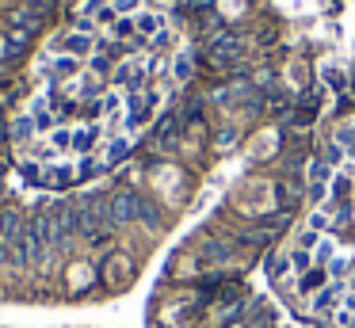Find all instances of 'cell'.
<instances>
[{"label": "cell", "instance_id": "cell-1", "mask_svg": "<svg viewBox=\"0 0 355 328\" xmlns=\"http://www.w3.org/2000/svg\"><path fill=\"white\" fill-rule=\"evenodd\" d=\"M141 214H146V198L130 195V191L111 198V221H138Z\"/></svg>", "mask_w": 355, "mask_h": 328}, {"label": "cell", "instance_id": "cell-2", "mask_svg": "<svg viewBox=\"0 0 355 328\" xmlns=\"http://www.w3.org/2000/svg\"><path fill=\"white\" fill-rule=\"evenodd\" d=\"M24 221H19L16 210H0V244H8V248H16V241L24 236Z\"/></svg>", "mask_w": 355, "mask_h": 328}, {"label": "cell", "instance_id": "cell-3", "mask_svg": "<svg viewBox=\"0 0 355 328\" xmlns=\"http://www.w3.org/2000/svg\"><path fill=\"white\" fill-rule=\"evenodd\" d=\"M233 58H241V42H237V38H218V42L210 46V61H214V65H230Z\"/></svg>", "mask_w": 355, "mask_h": 328}, {"label": "cell", "instance_id": "cell-4", "mask_svg": "<svg viewBox=\"0 0 355 328\" xmlns=\"http://www.w3.org/2000/svg\"><path fill=\"white\" fill-rule=\"evenodd\" d=\"M92 50H96V42L85 35V31H77V35L65 38V53H69V58H77V61L80 58H92Z\"/></svg>", "mask_w": 355, "mask_h": 328}, {"label": "cell", "instance_id": "cell-5", "mask_svg": "<svg viewBox=\"0 0 355 328\" xmlns=\"http://www.w3.org/2000/svg\"><path fill=\"white\" fill-rule=\"evenodd\" d=\"M340 302H344V297H340V282H336V286H329V290H317V294H313V309H317V313H336Z\"/></svg>", "mask_w": 355, "mask_h": 328}, {"label": "cell", "instance_id": "cell-6", "mask_svg": "<svg viewBox=\"0 0 355 328\" xmlns=\"http://www.w3.org/2000/svg\"><path fill=\"white\" fill-rule=\"evenodd\" d=\"M96 141H100V126H85V130L73 134V149H77V153H92Z\"/></svg>", "mask_w": 355, "mask_h": 328}, {"label": "cell", "instance_id": "cell-7", "mask_svg": "<svg viewBox=\"0 0 355 328\" xmlns=\"http://www.w3.org/2000/svg\"><path fill=\"white\" fill-rule=\"evenodd\" d=\"M77 73H80V61L69 58V53H62V58L54 61V80H73Z\"/></svg>", "mask_w": 355, "mask_h": 328}, {"label": "cell", "instance_id": "cell-8", "mask_svg": "<svg viewBox=\"0 0 355 328\" xmlns=\"http://www.w3.org/2000/svg\"><path fill=\"white\" fill-rule=\"evenodd\" d=\"M138 80H141V65H138V61H123V65L115 69V84H119V88L138 84Z\"/></svg>", "mask_w": 355, "mask_h": 328}, {"label": "cell", "instance_id": "cell-9", "mask_svg": "<svg viewBox=\"0 0 355 328\" xmlns=\"http://www.w3.org/2000/svg\"><path fill=\"white\" fill-rule=\"evenodd\" d=\"M329 164H313L309 168V191H313V198H321L324 195V183H329Z\"/></svg>", "mask_w": 355, "mask_h": 328}, {"label": "cell", "instance_id": "cell-10", "mask_svg": "<svg viewBox=\"0 0 355 328\" xmlns=\"http://www.w3.org/2000/svg\"><path fill=\"white\" fill-rule=\"evenodd\" d=\"M35 130H39V126H35V119H31V114H24V119H16V122H12V137H16V141H31V137H35Z\"/></svg>", "mask_w": 355, "mask_h": 328}, {"label": "cell", "instance_id": "cell-11", "mask_svg": "<svg viewBox=\"0 0 355 328\" xmlns=\"http://www.w3.org/2000/svg\"><path fill=\"white\" fill-rule=\"evenodd\" d=\"M324 282H329V275H324L321 267H309V271L302 275L298 286H302V290H324Z\"/></svg>", "mask_w": 355, "mask_h": 328}, {"label": "cell", "instance_id": "cell-12", "mask_svg": "<svg viewBox=\"0 0 355 328\" xmlns=\"http://www.w3.org/2000/svg\"><path fill=\"white\" fill-rule=\"evenodd\" d=\"M138 31H141V38H146V35H161V19H157L153 12H141L138 15Z\"/></svg>", "mask_w": 355, "mask_h": 328}, {"label": "cell", "instance_id": "cell-13", "mask_svg": "<svg viewBox=\"0 0 355 328\" xmlns=\"http://www.w3.org/2000/svg\"><path fill=\"white\" fill-rule=\"evenodd\" d=\"M46 183H54V187H65V183L73 180V168H65V164H58V168H50L46 175H42Z\"/></svg>", "mask_w": 355, "mask_h": 328}, {"label": "cell", "instance_id": "cell-14", "mask_svg": "<svg viewBox=\"0 0 355 328\" xmlns=\"http://www.w3.org/2000/svg\"><path fill=\"white\" fill-rule=\"evenodd\" d=\"M126 149H130V141H126V137H115V141L107 145V164H115V160H123V157H126Z\"/></svg>", "mask_w": 355, "mask_h": 328}, {"label": "cell", "instance_id": "cell-15", "mask_svg": "<svg viewBox=\"0 0 355 328\" xmlns=\"http://www.w3.org/2000/svg\"><path fill=\"white\" fill-rule=\"evenodd\" d=\"M286 259H291L294 271H309V267H313V259H309V252H306V248H294Z\"/></svg>", "mask_w": 355, "mask_h": 328}, {"label": "cell", "instance_id": "cell-16", "mask_svg": "<svg viewBox=\"0 0 355 328\" xmlns=\"http://www.w3.org/2000/svg\"><path fill=\"white\" fill-rule=\"evenodd\" d=\"M317 244H321V233H317V229H306V233L298 236V248H306V252H317Z\"/></svg>", "mask_w": 355, "mask_h": 328}, {"label": "cell", "instance_id": "cell-17", "mask_svg": "<svg viewBox=\"0 0 355 328\" xmlns=\"http://www.w3.org/2000/svg\"><path fill=\"white\" fill-rule=\"evenodd\" d=\"M336 145H340V149H347V153H355V126H344V130H340V134H336Z\"/></svg>", "mask_w": 355, "mask_h": 328}, {"label": "cell", "instance_id": "cell-18", "mask_svg": "<svg viewBox=\"0 0 355 328\" xmlns=\"http://www.w3.org/2000/svg\"><path fill=\"white\" fill-rule=\"evenodd\" d=\"M50 145H54V149H73V134L69 130H54V134H50Z\"/></svg>", "mask_w": 355, "mask_h": 328}, {"label": "cell", "instance_id": "cell-19", "mask_svg": "<svg viewBox=\"0 0 355 328\" xmlns=\"http://www.w3.org/2000/svg\"><path fill=\"white\" fill-rule=\"evenodd\" d=\"M309 229H317V233L324 229V233H329V229H332V218H329V210H317L313 218H309Z\"/></svg>", "mask_w": 355, "mask_h": 328}, {"label": "cell", "instance_id": "cell-20", "mask_svg": "<svg viewBox=\"0 0 355 328\" xmlns=\"http://www.w3.org/2000/svg\"><path fill=\"white\" fill-rule=\"evenodd\" d=\"M329 259H336V248H332V241L324 236V241L317 244V264H329Z\"/></svg>", "mask_w": 355, "mask_h": 328}, {"label": "cell", "instance_id": "cell-21", "mask_svg": "<svg viewBox=\"0 0 355 328\" xmlns=\"http://www.w3.org/2000/svg\"><path fill=\"white\" fill-rule=\"evenodd\" d=\"M19 175H24L27 183H35V180H42V168H39V160H27L24 168H19Z\"/></svg>", "mask_w": 355, "mask_h": 328}, {"label": "cell", "instance_id": "cell-22", "mask_svg": "<svg viewBox=\"0 0 355 328\" xmlns=\"http://www.w3.org/2000/svg\"><path fill=\"white\" fill-rule=\"evenodd\" d=\"M187 76H191V58L180 53V58H176V80H187Z\"/></svg>", "mask_w": 355, "mask_h": 328}, {"label": "cell", "instance_id": "cell-23", "mask_svg": "<svg viewBox=\"0 0 355 328\" xmlns=\"http://www.w3.org/2000/svg\"><path fill=\"white\" fill-rule=\"evenodd\" d=\"M336 325H340V328H352V325H355V309L340 305V309H336Z\"/></svg>", "mask_w": 355, "mask_h": 328}, {"label": "cell", "instance_id": "cell-24", "mask_svg": "<svg viewBox=\"0 0 355 328\" xmlns=\"http://www.w3.org/2000/svg\"><path fill=\"white\" fill-rule=\"evenodd\" d=\"M225 256H230V252H225L222 244H210V248L202 252V259H207V264H218V259H225Z\"/></svg>", "mask_w": 355, "mask_h": 328}, {"label": "cell", "instance_id": "cell-25", "mask_svg": "<svg viewBox=\"0 0 355 328\" xmlns=\"http://www.w3.org/2000/svg\"><path fill=\"white\" fill-rule=\"evenodd\" d=\"M69 275H73V279H69V282H73V286H88V275H92V271H88V267H85V264H80V267H73V271H69Z\"/></svg>", "mask_w": 355, "mask_h": 328}, {"label": "cell", "instance_id": "cell-26", "mask_svg": "<svg viewBox=\"0 0 355 328\" xmlns=\"http://www.w3.org/2000/svg\"><path fill=\"white\" fill-rule=\"evenodd\" d=\"M103 8H111V0H85V15L92 19V15H100Z\"/></svg>", "mask_w": 355, "mask_h": 328}, {"label": "cell", "instance_id": "cell-27", "mask_svg": "<svg viewBox=\"0 0 355 328\" xmlns=\"http://www.w3.org/2000/svg\"><path fill=\"white\" fill-rule=\"evenodd\" d=\"M111 8H115V15H119V12H123V15H130V12H138V0H115Z\"/></svg>", "mask_w": 355, "mask_h": 328}, {"label": "cell", "instance_id": "cell-28", "mask_svg": "<svg viewBox=\"0 0 355 328\" xmlns=\"http://www.w3.org/2000/svg\"><path fill=\"white\" fill-rule=\"evenodd\" d=\"M31 12L42 15V12H54V0H31Z\"/></svg>", "mask_w": 355, "mask_h": 328}, {"label": "cell", "instance_id": "cell-29", "mask_svg": "<svg viewBox=\"0 0 355 328\" xmlns=\"http://www.w3.org/2000/svg\"><path fill=\"white\" fill-rule=\"evenodd\" d=\"M134 27H138V23H130V19H119V23H115V35H119V38H126Z\"/></svg>", "mask_w": 355, "mask_h": 328}, {"label": "cell", "instance_id": "cell-30", "mask_svg": "<svg viewBox=\"0 0 355 328\" xmlns=\"http://www.w3.org/2000/svg\"><path fill=\"white\" fill-rule=\"evenodd\" d=\"M344 271H347V259H344V256L332 259V279H344Z\"/></svg>", "mask_w": 355, "mask_h": 328}, {"label": "cell", "instance_id": "cell-31", "mask_svg": "<svg viewBox=\"0 0 355 328\" xmlns=\"http://www.w3.org/2000/svg\"><path fill=\"white\" fill-rule=\"evenodd\" d=\"M324 80H329L332 88H340V84H344V76H340V69H324Z\"/></svg>", "mask_w": 355, "mask_h": 328}, {"label": "cell", "instance_id": "cell-32", "mask_svg": "<svg viewBox=\"0 0 355 328\" xmlns=\"http://www.w3.org/2000/svg\"><path fill=\"white\" fill-rule=\"evenodd\" d=\"M119 107H123V103H119V96H107V99H103V111H119Z\"/></svg>", "mask_w": 355, "mask_h": 328}, {"label": "cell", "instance_id": "cell-33", "mask_svg": "<svg viewBox=\"0 0 355 328\" xmlns=\"http://www.w3.org/2000/svg\"><path fill=\"white\" fill-rule=\"evenodd\" d=\"M340 157H344V149H340V145H329V160H332V164H336Z\"/></svg>", "mask_w": 355, "mask_h": 328}]
</instances>
